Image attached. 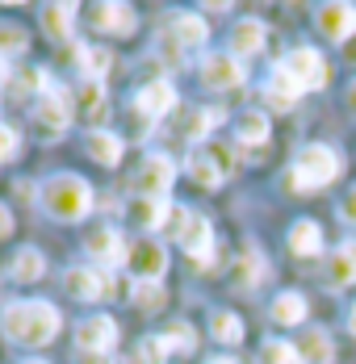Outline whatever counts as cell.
Returning a JSON list of instances; mask_svg holds the SVG:
<instances>
[{"label":"cell","instance_id":"ab89813d","mask_svg":"<svg viewBox=\"0 0 356 364\" xmlns=\"http://www.w3.org/2000/svg\"><path fill=\"white\" fill-rule=\"evenodd\" d=\"M340 218L356 226V188H352V193H344V201H340Z\"/></svg>","mask_w":356,"mask_h":364},{"label":"cell","instance_id":"d590c367","mask_svg":"<svg viewBox=\"0 0 356 364\" xmlns=\"http://www.w3.org/2000/svg\"><path fill=\"white\" fill-rule=\"evenodd\" d=\"M135 306H139V310H159V306H164L159 281H139V285H135Z\"/></svg>","mask_w":356,"mask_h":364},{"label":"cell","instance_id":"52a82bcc","mask_svg":"<svg viewBox=\"0 0 356 364\" xmlns=\"http://www.w3.org/2000/svg\"><path fill=\"white\" fill-rule=\"evenodd\" d=\"M206 38H210V26H206L197 13H177V17L168 21V30L159 34V50H164V55H184V50L206 46Z\"/></svg>","mask_w":356,"mask_h":364},{"label":"cell","instance_id":"d6a6232c","mask_svg":"<svg viewBox=\"0 0 356 364\" xmlns=\"http://www.w3.org/2000/svg\"><path fill=\"white\" fill-rule=\"evenodd\" d=\"M30 46V34L13 21H0V59H17L21 50Z\"/></svg>","mask_w":356,"mask_h":364},{"label":"cell","instance_id":"836d02e7","mask_svg":"<svg viewBox=\"0 0 356 364\" xmlns=\"http://www.w3.org/2000/svg\"><path fill=\"white\" fill-rule=\"evenodd\" d=\"M260 360L264 364H306L302 352H298V343H285V339H268L260 348Z\"/></svg>","mask_w":356,"mask_h":364},{"label":"cell","instance_id":"e0dca14e","mask_svg":"<svg viewBox=\"0 0 356 364\" xmlns=\"http://www.w3.org/2000/svg\"><path fill=\"white\" fill-rule=\"evenodd\" d=\"M88 21H93V30H101V34H135V9L130 4H117V0H101V4H93L88 9Z\"/></svg>","mask_w":356,"mask_h":364},{"label":"cell","instance_id":"f546056e","mask_svg":"<svg viewBox=\"0 0 356 364\" xmlns=\"http://www.w3.org/2000/svg\"><path fill=\"white\" fill-rule=\"evenodd\" d=\"M210 335L218 343H239V339H244V318L231 314V310H218L210 318Z\"/></svg>","mask_w":356,"mask_h":364},{"label":"cell","instance_id":"8fae6325","mask_svg":"<svg viewBox=\"0 0 356 364\" xmlns=\"http://www.w3.org/2000/svg\"><path fill=\"white\" fill-rule=\"evenodd\" d=\"M63 293H71L75 301H101V297H109V293H113V285H109V277L101 272V268L75 264V268H68V272H63Z\"/></svg>","mask_w":356,"mask_h":364},{"label":"cell","instance_id":"5b68a950","mask_svg":"<svg viewBox=\"0 0 356 364\" xmlns=\"http://www.w3.org/2000/svg\"><path fill=\"white\" fill-rule=\"evenodd\" d=\"M172 181H177V164L168 155H147L139 164V172L130 176V193L135 197H151V201H168Z\"/></svg>","mask_w":356,"mask_h":364},{"label":"cell","instance_id":"9a60e30c","mask_svg":"<svg viewBox=\"0 0 356 364\" xmlns=\"http://www.w3.org/2000/svg\"><path fill=\"white\" fill-rule=\"evenodd\" d=\"M244 63L235 55H206L201 59V84L214 92H226V88H239L244 84Z\"/></svg>","mask_w":356,"mask_h":364},{"label":"cell","instance_id":"7a4b0ae2","mask_svg":"<svg viewBox=\"0 0 356 364\" xmlns=\"http://www.w3.org/2000/svg\"><path fill=\"white\" fill-rule=\"evenodd\" d=\"M38 201H42V210H46L51 218L80 222V218H88V210H93L97 197H93V184L84 181V176H75V172H59V176H51V181L42 184Z\"/></svg>","mask_w":356,"mask_h":364},{"label":"cell","instance_id":"4fadbf2b","mask_svg":"<svg viewBox=\"0 0 356 364\" xmlns=\"http://www.w3.org/2000/svg\"><path fill=\"white\" fill-rule=\"evenodd\" d=\"M84 252L88 259H97L101 268H117V264H126V243H122V235L113 230V226H93L88 235H84Z\"/></svg>","mask_w":356,"mask_h":364},{"label":"cell","instance_id":"7bdbcfd3","mask_svg":"<svg viewBox=\"0 0 356 364\" xmlns=\"http://www.w3.org/2000/svg\"><path fill=\"white\" fill-rule=\"evenodd\" d=\"M206 364H239V360H231V356H214V360H206Z\"/></svg>","mask_w":356,"mask_h":364},{"label":"cell","instance_id":"30bf717a","mask_svg":"<svg viewBox=\"0 0 356 364\" xmlns=\"http://www.w3.org/2000/svg\"><path fill=\"white\" fill-rule=\"evenodd\" d=\"M281 68L298 84H302V92H315V88H323L327 84V63H323L319 50H310V46H298V50H289L281 59Z\"/></svg>","mask_w":356,"mask_h":364},{"label":"cell","instance_id":"8d00e7d4","mask_svg":"<svg viewBox=\"0 0 356 364\" xmlns=\"http://www.w3.org/2000/svg\"><path fill=\"white\" fill-rule=\"evenodd\" d=\"M164 339H168L172 352H193V348H197V335L189 331V323H172V327L164 331Z\"/></svg>","mask_w":356,"mask_h":364},{"label":"cell","instance_id":"f6af8a7d","mask_svg":"<svg viewBox=\"0 0 356 364\" xmlns=\"http://www.w3.org/2000/svg\"><path fill=\"white\" fill-rule=\"evenodd\" d=\"M348 105H352V109H356V84H352V88H348Z\"/></svg>","mask_w":356,"mask_h":364},{"label":"cell","instance_id":"bcb514c9","mask_svg":"<svg viewBox=\"0 0 356 364\" xmlns=\"http://www.w3.org/2000/svg\"><path fill=\"white\" fill-rule=\"evenodd\" d=\"M26 364H46V360H26Z\"/></svg>","mask_w":356,"mask_h":364},{"label":"cell","instance_id":"60d3db41","mask_svg":"<svg viewBox=\"0 0 356 364\" xmlns=\"http://www.w3.org/2000/svg\"><path fill=\"white\" fill-rule=\"evenodd\" d=\"M9 226H13V218H9V210H4V205H0V239H4V235H9Z\"/></svg>","mask_w":356,"mask_h":364},{"label":"cell","instance_id":"4316f807","mask_svg":"<svg viewBox=\"0 0 356 364\" xmlns=\"http://www.w3.org/2000/svg\"><path fill=\"white\" fill-rule=\"evenodd\" d=\"M75 59H80V72L84 80H93V84H101L113 68V55H109L105 46H75Z\"/></svg>","mask_w":356,"mask_h":364},{"label":"cell","instance_id":"484cf974","mask_svg":"<svg viewBox=\"0 0 356 364\" xmlns=\"http://www.w3.org/2000/svg\"><path fill=\"white\" fill-rule=\"evenodd\" d=\"M289 252H293V255H319L323 252L319 222H310V218L293 222V226H289Z\"/></svg>","mask_w":356,"mask_h":364},{"label":"cell","instance_id":"ac0fdd59","mask_svg":"<svg viewBox=\"0 0 356 364\" xmlns=\"http://www.w3.org/2000/svg\"><path fill=\"white\" fill-rule=\"evenodd\" d=\"M122 146H126V139L122 134H113V130H88V139H84V151H88V159H97L101 168H113L117 159H122Z\"/></svg>","mask_w":356,"mask_h":364},{"label":"cell","instance_id":"f1b7e54d","mask_svg":"<svg viewBox=\"0 0 356 364\" xmlns=\"http://www.w3.org/2000/svg\"><path fill=\"white\" fill-rule=\"evenodd\" d=\"M235 139L239 143H264L268 139V117L264 113H256V109H244L239 117H235Z\"/></svg>","mask_w":356,"mask_h":364},{"label":"cell","instance_id":"8992f818","mask_svg":"<svg viewBox=\"0 0 356 364\" xmlns=\"http://www.w3.org/2000/svg\"><path fill=\"white\" fill-rule=\"evenodd\" d=\"M235 172V155H231V146H197L193 155H189V176L197 184H206V188H218V184L226 181Z\"/></svg>","mask_w":356,"mask_h":364},{"label":"cell","instance_id":"44dd1931","mask_svg":"<svg viewBox=\"0 0 356 364\" xmlns=\"http://www.w3.org/2000/svg\"><path fill=\"white\" fill-rule=\"evenodd\" d=\"M71 105H75V113H80L84 122H93V126H97V122L105 117V109H109L105 88H101V84H93V80H84V84L75 88V101H71ZM97 130H101V126H97Z\"/></svg>","mask_w":356,"mask_h":364},{"label":"cell","instance_id":"7402d4cb","mask_svg":"<svg viewBox=\"0 0 356 364\" xmlns=\"http://www.w3.org/2000/svg\"><path fill=\"white\" fill-rule=\"evenodd\" d=\"M298 352H302V360L306 364H331L335 343H331V335H327L323 327H306L302 331V339H298Z\"/></svg>","mask_w":356,"mask_h":364},{"label":"cell","instance_id":"4dcf8cb0","mask_svg":"<svg viewBox=\"0 0 356 364\" xmlns=\"http://www.w3.org/2000/svg\"><path fill=\"white\" fill-rule=\"evenodd\" d=\"M356 281V243H344L331 255V285H352Z\"/></svg>","mask_w":356,"mask_h":364},{"label":"cell","instance_id":"ffe728a7","mask_svg":"<svg viewBox=\"0 0 356 364\" xmlns=\"http://www.w3.org/2000/svg\"><path fill=\"white\" fill-rule=\"evenodd\" d=\"M75 13H80V4H68V0L63 4H42V34L51 42H68Z\"/></svg>","mask_w":356,"mask_h":364},{"label":"cell","instance_id":"ba28073f","mask_svg":"<svg viewBox=\"0 0 356 364\" xmlns=\"http://www.w3.org/2000/svg\"><path fill=\"white\" fill-rule=\"evenodd\" d=\"M177 243L184 252L193 255V264L197 268H210V255H214V230L206 214H193V210H184V222H180L177 230Z\"/></svg>","mask_w":356,"mask_h":364},{"label":"cell","instance_id":"7c38bea8","mask_svg":"<svg viewBox=\"0 0 356 364\" xmlns=\"http://www.w3.org/2000/svg\"><path fill=\"white\" fill-rule=\"evenodd\" d=\"M315 26L327 42H352L356 38V9L344 4V0H331L315 13Z\"/></svg>","mask_w":356,"mask_h":364},{"label":"cell","instance_id":"83f0119b","mask_svg":"<svg viewBox=\"0 0 356 364\" xmlns=\"http://www.w3.org/2000/svg\"><path fill=\"white\" fill-rule=\"evenodd\" d=\"M273 323H277V327H298V323H306V297H302V293H277V297H273Z\"/></svg>","mask_w":356,"mask_h":364},{"label":"cell","instance_id":"9c48e42d","mask_svg":"<svg viewBox=\"0 0 356 364\" xmlns=\"http://www.w3.org/2000/svg\"><path fill=\"white\" fill-rule=\"evenodd\" d=\"M126 268L135 281H159L168 272V252L159 239H135L130 252H126Z\"/></svg>","mask_w":356,"mask_h":364},{"label":"cell","instance_id":"5bb4252c","mask_svg":"<svg viewBox=\"0 0 356 364\" xmlns=\"http://www.w3.org/2000/svg\"><path fill=\"white\" fill-rule=\"evenodd\" d=\"M113 343H117V323L109 314H93L75 327V348L88 352V356H105Z\"/></svg>","mask_w":356,"mask_h":364},{"label":"cell","instance_id":"d6986e66","mask_svg":"<svg viewBox=\"0 0 356 364\" xmlns=\"http://www.w3.org/2000/svg\"><path fill=\"white\" fill-rule=\"evenodd\" d=\"M168 214H172V205L168 201H151V197H135L126 205V218L135 222V226H142V230H164Z\"/></svg>","mask_w":356,"mask_h":364},{"label":"cell","instance_id":"1f68e13d","mask_svg":"<svg viewBox=\"0 0 356 364\" xmlns=\"http://www.w3.org/2000/svg\"><path fill=\"white\" fill-rule=\"evenodd\" d=\"M218 122H222L218 109H189L184 113V139H206Z\"/></svg>","mask_w":356,"mask_h":364},{"label":"cell","instance_id":"7dc6e473","mask_svg":"<svg viewBox=\"0 0 356 364\" xmlns=\"http://www.w3.org/2000/svg\"><path fill=\"white\" fill-rule=\"evenodd\" d=\"M0 75H4V59H0Z\"/></svg>","mask_w":356,"mask_h":364},{"label":"cell","instance_id":"74e56055","mask_svg":"<svg viewBox=\"0 0 356 364\" xmlns=\"http://www.w3.org/2000/svg\"><path fill=\"white\" fill-rule=\"evenodd\" d=\"M260 268H264V264H260V255L248 252V255H244V264H239V272H235V281H239V285H251V281L260 277Z\"/></svg>","mask_w":356,"mask_h":364},{"label":"cell","instance_id":"d4e9b609","mask_svg":"<svg viewBox=\"0 0 356 364\" xmlns=\"http://www.w3.org/2000/svg\"><path fill=\"white\" fill-rule=\"evenodd\" d=\"M42 272H46V259H42L38 247H21V252H13V264H9V277H13V281L34 285V281H42Z\"/></svg>","mask_w":356,"mask_h":364},{"label":"cell","instance_id":"ee69618b","mask_svg":"<svg viewBox=\"0 0 356 364\" xmlns=\"http://www.w3.org/2000/svg\"><path fill=\"white\" fill-rule=\"evenodd\" d=\"M348 327H352V335H356V306L348 310Z\"/></svg>","mask_w":356,"mask_h":364},{"label":"cell","instance_id":"603a6c76","mask_svg":"<svg viewBox=\"0 0 356 364\" xmlns=\"http://www.w3.org/2000/svg\"><path fill=\"white\" fill-rule=\"evenodd\" d=\"M260 46H264V21L248 17V21H239V26L231 30V55H235V59H248Z\"/></svg>","mask_w":356,"mask_h":364},{"label":"cell","instance_id":"2e32d148","mask_svg":"<svg viewBox=\"0 0 356 364\" xmlns=\"http://www.w3.org/2000/svg\"><path fill=\"white\" fill-rule=\"evenodd\" d=\"M172 109H177V88L168 80H151L135 92V113H142L147 122H155V117H164Z\"/></svg>","mask_w":356,"mask_h":364},{"label":"cell","instance_id":"277c9868","mask_svg":"<svg viewBox=\"0 0 356 364\" xmlns=\"http://www.w3.org/2000/svg\"><path fill=\"white\" fill-rule=\"evenodd\" d=\"M71 97H68V88H59V84H51L42 97H38V105H34V134L38 139H63V130L71 126Z\"/></svg>","mask_w":356,"mask_h":364},{"label":"cell","instance_id":"6da1fadb","mask_svg":"<svg viewBox=\"0 0 356 364\" xmlns=\"http://www.w3.org/2000/svg\"><path fill=\"white\" fill-rule=\"evenodd\" d=\"M63 327V314H59V306L55 301H13V306H4V314H0V331H4V339H13V343H21V348H46L55 335Z\"/></svg>","mask_w":356,"mask_h":364},{"label":"cell","instance_id":"cb8c5ba5","mask_svg":"<svg viewBox=\"0 0 356 364\" xmlns=\"http://www.w3.org/2000/svg\"><path fill=\"white\" fill-rule=\"evenodd\" d=\"M264 92H268V101H273L277 109H289V105L302 97V84L285 72L281 63H277V68H273V75H268V84H264Z\"/></svg>","mask_w":356,"mask_h":364},{"label":"cell","instance_id":"f35d334b","mask_svg":"<svg viewBox=\"0 0 356 364\" xmlns=\"http://www.w3.org/2000/svg\"><path fill=\"white\" fill-rule=\"evenodd\" d=\"M17 146H21V139H17V130L0 122V164H4V159H13V155H17Z\"/></svg>","mask_w":356,"mask_h":364},{"label":"cell","instance_id":"e575fe53","mask_svg":"<svg viewBox=\"0 0 356 364\" xmlns=\"http://www.w3.org/2000/svg\"><path fill=\"white\" fill-rule=\"evenodd\" d=\"M168 352H172V348H168L164 335H147V339L139 343V356H135V360L139 364H164L168 360Z\"/></svg>","mask_w":356,"mask_h":364},{"label":"cell","instance_id":"3957f363","mask_svg":"<svg viewBox=\"0 0 356 364\" xmlns=\"http://www.w3.org/2000/svg\"><path fill=\"white\" fill-rule=\"evenodd\" d=\"M344 172V159L331 151V146H306L302 155H298V164H293V172H289V188L293 193H306V188H323V184H331L335 176Z\"/></svg>","mask_w":356,"mask_h":364},{"label":"cell","instance_id":"b9f144b4","mask_svg":"<svg viewBox=\"0 0 356 364\" xmlns=\"http://www.w3.org/2000/svg\"><path fill=\"white\" fill-rule=\"evenodd\" d=\"M344 59H352V63H356V38H352V42H344Z\"/></svg>","mask_w":356,"mask_h":364}]
</instances>
